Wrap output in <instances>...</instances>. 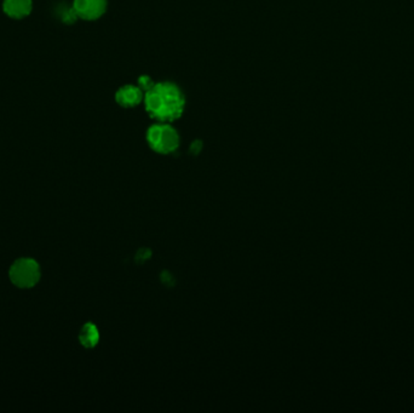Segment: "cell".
Here are the masks:
<instances>
[{
	"mask_svg": "<svg viewBox=\"0 0 414 413\" xmlns=\"http://www.w3.org/2000/svg\"><path fill=\"white\" fill-rule=\"evenodd\" d=\"M144 99V92L138 85H124L115 94L117 104L123 108H133Z\"/></svg>",
	"mask_w": 414,
	"mask_h": 413,
	"instance_id": "5b68a950",
	"label": "cell"
},
{
	"mask_svg": "<svg viewBox=\"0 0 414 413\" xmlns=\"http://www.w3.org/2000/svg\"><path fill=\"white\" fill-rule=\"evenodd\" d=\"M33 8L32 0H4L3 10L9 17L15 19H24Z\"/></svg>",
	"mask_w": 414,
	"mask_h": 413,
	"instance_id": "8992f818",
	"label": "cell"
},
{
	"mask_svg": "<svg viewBox=\"0 0 414 413\" xmlns=\"http://www.w3.org/2000/svg\"><path fill=\"white\" fill-rule=\"evenodd\" d=\"M10 280L19 289H31L40 280V267L32 259H19L10 268Z\"/></svg>",
	"mask_w": 414,
	"mask_h": 413,
	"instance_id": "3957f363",
	"label": "cell"
},
{
	"mask_svg": "<svg viewBox=\"0 0 414 413\" xmlns=\"http://www.w3.org/2000/svg\"><path fill=\"white\" fill-rule=\"evenodd\" d=\"M79 341L83 344V347L89 348V349L96 347L99 342V332L96 325L92 323L85 324L79 334Z\"/></svg>",
	"mask_w": 414,
	"mask_h": 413,
	"instance_id": "52a82bcc",
	"label": "cell"
},
{
	"mask_svg": "<svg viewBox=\"0 0 414 413\" xmlns=\"http://www.w3.org/2000/svg\"><path fill=\"white\" fill-rule=\"evenodd\" d=\"M107 0H74L73 9L76 16L85 21H94L104 16L107 11Z\"/></svg>",
	"mask_w": 414,
	"mask_h": 413,
	"instance_id": "277c9868",
	"label": "cell"
},
{
	"mask_svg": "<svg viewBox=\"0 0 414 413\" xmlns=\"http://www.w3.org/2000/svg\"><path fill=\"white\" fill-rule=\"evenodd\" d=\"M147 143L158 154H172L179 149V135L169 122H158L147 130Z\"/></svg>",
	"mask_w": 414,
	"mask_h": 413,
	"instance_id": "7a4b0ae2",
	"label": "cell"
},
{
	"mask_svg": "<svg viewBox=\"0 0 414 413\" xmlns=\"http://www.w3.org/2000/svg\"><path fill=\"white\" fill-rule=\"evenodd\" d=\"M154 81L151 80V76L149 75H142L138 78V86H140V89L146 94L147 91H149V90L154 86Z\"/></svg>",
	"mask_w": 414,
	"mask_h": 413,
	"instance_id": "ba28073f",
	"label": "cell"
},
{
	"mask_svg": "<svg viewBox=\"0 0 414 413\" xmlns=\"http://www.w3.org/2000/svg\"><path fill=\"white\" fill-rule=\"evenodd\" d=\"M144 107L149 117L158 122H171L182 117L185 107L182 90L171 81L154 84L144 94Z\"/></svg>",
	"mask_w": 414,
	"mask_h": 413,
	"instance_id": "6da1fadb",
	"label": "cell"
}]
</instances>
